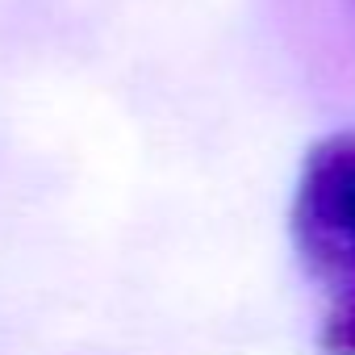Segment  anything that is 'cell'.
I'll use <instances>...</instances> for the list:
<instances>
[{"label":"cell","instance_id":"obj_1","mask_svg":"<svg viewBox=\"0 0 355 355\" xmlns=\"http://www.w3.org/2000/svg\"><path fill=\"white\" fill-rule=\"evenodd\" d=\"M288 230L322 293V351L355 355V134H326L301 159Z\"/></svg>","mask_w":355,"mask_h":355}]
</instances>
